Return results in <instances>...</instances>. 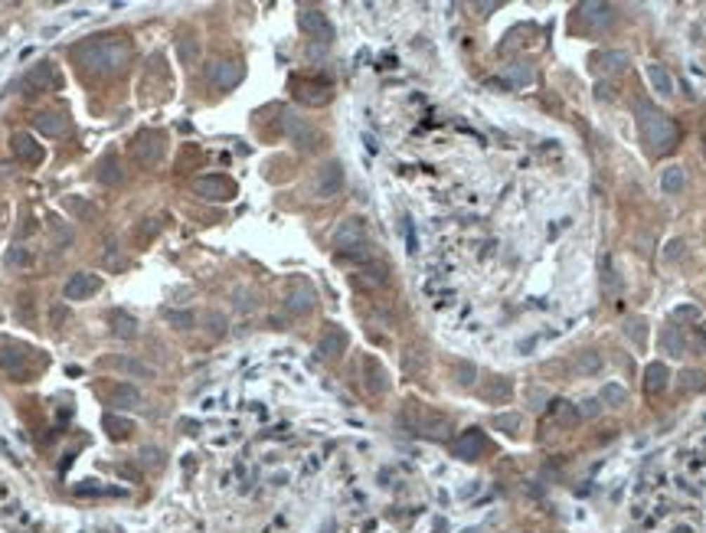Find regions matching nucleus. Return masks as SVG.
<instances>
[{
  "label": "nucleus",
  "mask_w": 706,
  "mask_h": 533,
  "mask_svg": "<svg viewBox=\"0 0 706 533\" xmlns=\"http://www.w3.org/2000/svg\"><path fill=\"white\" fill-rule=\"evenodd\" d=\"M455 380L462 383V386H474V380H478V367H474V363L458 360L455 363Z\"/></svg>",
  "instance_id": "obj_44"
},
{
  "label": "nucleus",
  "mask_w": 706,
  "mask_h": 533,
  "mask_svg": "<svg viewBox=\"0 0 706 533\" xmlns=\"http://www.w3.org/2000/svg\"><path fill=\"white\" fill-rule=\"evenodd\" d=\"M549 406H553L549 412H553V416H556L559 422H563V426H575V422L582 419V412H579V406H573V402L556 400V402H549Z\"/></svg>",
  "instance_id": "obj_33"
},
{
  "label": "nucleus",
  "mask_w": 706,
  "mask_h": 533,
  "mask_svg": "<svg viewBox=\"0 0 706 533\" xmlns=\"http://www.w3.org/2000/svg\"><path fill=\"white\" fill-rule=\"evenodd\" d=\"M507 396H510L507 380H494L490 386H484V400H507Z\"/></svg>",
  "instance_id": "obj_49"
},
{
  "label": "nucleus",
  "mask_w": 706,
  "mask_h": 533,
  "mask_svg": "<svg viewBox=\"0 0 706 533\" xmlns=\"http://www.w3.org/2000/svg\"><path fill=\"white\" fill-rule=\"evenodd\" d=\"M105 428H108V435H112V438H124V435H131V422L118 419L115 412H108V416H105Z\"/></svg>",
  "instance_id": "obj_42"
},
{
  "label": "nucleus",
  "mask_w": 706,
  "mask_h": 533,
  "mask_svg": "<svg viewBox=\"0 0 706 533\" xmlns=\"http://www.w3.org/2000/svg\"><path fill=\"white\" fill-rule=\"evenodd\" d=\"M49 229H53V246L56 249H66V246H72V229L66 226V223H59V219H49Z\"/></svg>",
  "instance_id": "obj_40"
},
{
  "label": "nucleus",
  "mask_w": 706,
  "mask_h": 533,
  "mask_svg": "<svg viewBox=\"0 0 706 533\" xmlns=\"http://www.w3.org/2000/svg\"><path fill=\"white\" fill-rule=\"evenodd\" d=\"M134 157L141 164H157L164 157V138L157 131H141L134 138Z\"/></svg>",
  "instance_id": "obj_13"
},
{
  "label": "nucleus",
  "mask_w": 706,
  "mask_h": 533,
  "mask_svg": "<svg viewBox=\"0 0 706 533\" xmlns=\"http://www.w3.org/2000/svg\"><path fill=\"white\" fill-rule=\"evenodd\" d=\"M602 288H605V295L615 298L618 291H622V275L615 272V268H605V278H602Z\"/></svg>",
  "instance_id": "obj_47"
},
{
  "label": "nucleus",
  "mask_w": 706,
  "mask_h": 533,
  "mask_svg": "<svg viewBox=\"0 0 706 533\" xmlns=\"http://www.w3.org/2000/svg\"><path fill=\"white\" fill-rule=\"evenodd\" d=\"M95 177H98V183H105V187H118V183L124 180L122 157H118V154H105V157H98V164H95Z\"/></svg>",
  "instance_id": "obj_20"
},
{
  "label": "nucleus",
  "mask_w": 706,
  "mask_h": 533,
  "mask_svg": "<svg viewBox=\"0 0 706 533\" xmlns=\"http://www.w3.org/2000/svg\"><path fill=\"white\" fill-rule=\"evenodd\" d=\"M66 210L72 213L76 219H92L95 216V206L85 197H66Z\"/></svg>",
  "instance_id": "obj_39"
},
{
  "label": "nucleus",
  "mask_w": 706,
  "mask_h": 533,
  "mask_svg": "<svg viewBox=\"0 0 706 533\" xmlns=\"http://www.w3.org/2000/svg\"><path fill=\"white\" fill-rule=\"evenodd\" d=\"M49 321H53V327H63V324L69 321V308L66 305H53L49 308Z\"/></svg>",
  "instance_id": "obj_53"
},
{
  "label": "nucleus",
  "mask_w": 706,
  "mask_h": 533,
  "mask_svg": "<svg viewBox=\"0 0 706 533\" xmlns=\"http://www.w3.org/2000/svg\"><path fill=\"white\" fill-rule=\"evenodd\" d=\"M298 23H301V29L308 33L311 39H318V43H334V23L327 20V13L318 7H301V13H298Z\"/></svg>",
  "instance_id": "obj_6"
},
{
  "label": "nucleus",
  "mask_w": 706,
  "mask_h": 533,
  "mask_svg": "<svg viewBox=\"0 0 706 533\" xmlns=\"http://www.w3.org/2000/svg\"><path fill=\"white\" fill-rule=\"evenodd\" d=\"M625 66H628V53L625 49H608V53L599 56V69L602 72H622Z\"/></svg>",
  "instance_id": "obj_32"
},
{
  "label": "nucleus",
  "mask_w": 706,
  "mask_h": 533,
  "mask_svg": "<svg viewBox=\"0 0 706 533\" xmlns=\"http://www.w3.org/2000/svg\"><path fill=\"white\" fill-rule=\"evenodd\" d=\"M112 334L115 337L131 341V337H138V321H134L131 315H124V311H115L112 315Z\"/></svg>",
  "instance_id": "obj_31"
},
{
  "label": "nucleus",
  "mask_w": 706,
  "mask_h": 533,
  "mask_svg": "<svg viewBox=\"0 0 706 533\" xmlns=\"http://www.w3.org/2000/svg\"><path fill=\"white\" fill-rule=\"evenodd\" d=\"M504 76H507L510 86H530V82H533V69H527L523 62H510V66L504 69Z\"/></svg>",
  "instance_id": "obj_36"
},
{
  "label": "nucleus",
  "mask_w": 706,
  "mask_h": 533,
  "mask_svg": "<svg viewBox=\"0 0 706 533\" xmlns=\"http://www.w3.org/2000/svg\"><path fill=\"white\" fill-rule=\"evenodd\" d=\"M667 380H670L667 363H648V370H644V390H648V396H660V393L667 390Z\"/></svg>",
  "instance_id": "obj_22"
},
{
  "label": "nucleus",
  "mask_w": 706,
  "mask_h": 533,
  "mask_svg": "<svg viewBox=\"0 0 706 533\" xmlns=\"http://www.w3.org/2000/svg\"><path fill=\"white\" fill-rule=\"evenodd\" d=\"M680 249H684V242H680V239H677V242H670V249H667V258H677V256H680Z\"/></svg>",
  "instance_id": "obj_55"
},
{
  "label": "nucleus",
  "mask_w": 706,
  "mask_h": 533,
  "mask_svg": "<svg viewBox=\"0 0 706 533\" xmlns=\"http://www.w3.org/2000/svg\"><path fill=\"white\" fill-rule=\"evenodd\" d=\"M7 265L10 268H30L33 265V252H30L27 246H20V242L17 246H10L7 249Z\"/></svg>",
  "instance_id": "obj_37"
},
{
  "label": "nucleus",
  "mask_w": 706,
  "mask_h": 533,
  "mask_svg": "<svg viewBox=\"0 0 706 533\" xmlns=\"http://www.w3.org/2000/svg\"><path fill=\"white\" fill-rule=\"evenodd\" d=\"M193 193L203 197V200H209V203H223L235 193V187H233V180H226V177H200V180L193 183Z\"/></svg>",
  "instance_id": "obj_10"
},
{
  "label": "nucleus",
  "mask_w": 706,
  "mask_h": 533,
  "mask_svg": "<svg viewBox=\"0 0 706 533\" xmlns=\"http://www.w3.org/2000/svg\"><path fill=\"white\" fill-rule=\"evenodd\" d=\"M363 386H367L370 396H383V393L389 390V376H386V370L379 367L377 357H367V360H363Z\"/></svg>",
  "instance_id": "obj_17"
},
{
  "label": "nucleus",
  "mask_w": 706,
  "mask_h": 533,
  "mask_svg": "<svg viewBox=\"0 0 706 533\" xmlns=\"http://www.w3.org/2000/svg\"><path fill=\"white\" fill-rule=\"evenodd\" d=\"M10 151H13V157H20L23 164L43 161V147H39V144L33 141V134H27V131H17L10 138Z\"/></svg>",
  "instance_id": "obj_18"
},
{
  "label": "nucleus",
  "mask_w": 706,
  "mask_h": 533,
  "mask_svg": "<svg viewBox=\"0 0 706 533\" xmlns=\"http://www.w3.org/2000/svg\"><path fill=\"white\" fill-rule=\"evenodd\" d=\"M112 363L124 373V376H134V380H154V367L151 363H141L138 357H115Z\"/></svg>",
  "instance_id": "obj_25"
},
{
  "label": "nucleus",
  "mask_w": 706,
  "mask_h": 533,
  "mask_svg": "<svg viewBox=\"0 0 706 533\" xmlns=\"http://www.w3.org/2000/svg\"><path fill=\"white\" fill-rule=\"evenodd\" d=\"M484 448H488V435H484L481 428H468V432H462V435L452 442L455 458H462V461H474V458H481Z\"/></svg>",
  "instance_id": "obj_9"
},
{
  "label": "nucleus",
  "mask_w": 706,
  "mask_h": 533,
  "mask_svg": "<svg viewBox=\"0 0 706 533\" xmlns=\"http://www.w3.org/2000/svg\"><path fill=\"white\" fill-rule=\"evenodd\" d=\"M360 285H370V288H379V285H386L389 282V268L383 265V262H373V265H363L360 268V278H357Z\"/></svg>",
  "instance_id": "obj_28"
},
{
  "label": "nucleus",
  "mask_w": 706,
  "mask_h": 533,
  "mask_svg": "<svg viewBox=\"0 0 706 533\" xmlns=\"http://www.w3.org/2000/svg\"><path fill=\"white\" fill-rule=\"evenodd\" d=\"M344 350H347V334L340 331L337 324H330L318 341V357L320 360H334V357H340Z\"/></svg>",
  "instance_id": "obj_15"
},
{
  "label": "nucleus",
  "mask_w": 706,
  "mask_h": 533,
  "mask_svg": "<svg viewBox=\"0 0 706 533\" xmlns=\"http://www.w3.org/2000/svg\"><path fill=\"white\" fill-rule=\"evenodd\" d=\"M69 118L63 112H37L33 114V128H37L39 134H46V138H63V134L69 131Z\"/></svg>",
  "instance_id": "obj_16"
},
{
  "label": "nucleus",
  "mask_w": 706,
  "mask_h": 533,
  "mask_svg": "<svg viewBox=\"0 0 706 533\" xmlns=\"http://www.w3.org/2000/svg\"><path fill=\"white\" fill-rule=\"evenodd\" d=\"M314 305H318V295H314V288L304 285V282L292 285L288 295H285V308H288L292 315H311Z\"/></svg>",
  "instance_id": "obj_14"
},
{
  "label": "nucleus",
  "mask_w": 706,
  "mask_h": 533,
  "mask_svg": "<svg viewBox=\"0 0 706 533\" xmlns=\"http://www.w3.org/2000/svg\"><path fill=\"white\" fill-rule=\"evenodd\" d=\"M373 258V249L363 242V246H357V249H350V252H340V262H370Z\"/></svg>",
  "instance_id": "obj_48"
},
{
  "label": "nucleus",
  "mask_w": 706,
  "mask_h": 533,
  "mask_svg": "<svg viewBox=\"0 0 706 533\" xmlns=\"http://www.w3.org/2000/svg\"><path fill=\"white\" fill-rule=\"evenodd\" d=\"M660 347H664V353H670V357H684V353H687V341H684V334H680L677 327H664V331H660Z\"/></svg>",
  "instance_id": "obj_29"
},
{
  "label": "nucleus",
  "mask_w": 706,
  "mask_h": 533,
  "mask_svg": "<svg viewBox=\"0 0 706 533\" xmlns=\"http://www.w3.org/2000/svg\"><path fill=\"white\" fill-rule=\"evenodd\" d=\"M177 56L183 66H193L197 62V39L193 37H180L177 39Z\"/></svg>",
  "instance_id": "obj_41"
},
{
  "label": "nucleus",
  "mask_w": 706,
  "mask_h": 533,
  "mask_svg": "<svg viewBox=\"0 0 706 533\" xmlns=\"http://www.w3.org/2000/svg\"><path fill=\"white\" fill-rule=\"evenodd\" d=\"M579 412H582L585 419H595V416L602 412V400H599V396H592V400H585V402H582V409H579Z\"/></svg>",
  "instance_id": "obj_54"
},
{
  "label": "nucleus",
  "mask_w": 706,
  "mask_h": 533,
  "mask_svg": "<svg viewBox=\"0 0 706 533\" xmlns=\"http://www.w3.org/2000/svg\"><path fill=\"white\" fill-rule=\"evenodd\" d=\"M138 458H141V465H154V468H160V448L144 445L141 452H138Z\"/></svg>",
  "instance_id": "obj_52"
},
{
  "label": "nucleus",
  "mask_w": 706,
  "mask_h": 533,
  "mask_svg": "<svg viewBox=\"0 0 706 533\" xmlns=\"http://www.w3.org/2000/svg\"><path fill=\"white\" fill-rule=\"evenodd\" d=\"M680 386H684L687 393L703 390V386H706V373L703 370H684V373H680Z\"/></svg>",
  "instance_id": "obj_43"
},
{
  "label": "nucleus",
  "mask_w": 706,
  "mask_h": 533,
  "mask_svg": "<svg viewBox=\"0 0 706 533\" xmlns=\"http://www.w3.org/2000/svg\"><path fill=\"white\" fill-rule=\"evenodd\" d=\"M579 20H582L589 29H605V27H612L615 23V10L608 7V4H595V0H585V4H579Z\"/></svg>",
  "instance_id": "obj_11"
},
{
  "label": "nucleus",
  "mask_w": 706,
  "mask_h": 533,
  "mask_svg": "<svg viewBox=\"0 0 706 533\" xmlns=\"http://www.w3.org/2000/svg\"><path fill=\"white\" fill-rule=\"evenodd\" d=\"M53 86H59V76H56V66H53L49 59H43V62H37V66H30V72L20 79V88H23L27 96L46 92V88H53Z\"/></svg>",
  "instance_id": "obj_7"
},
{
  "label": "nucleus",
  "mask_w": 706,
  "mask_h": 533,
  "mask_svg": "<svg viewBox=\"0 0 706 533\" xmlns=\"http://www.w3.org/2000/svg\"><path fill=\"white\" fill-rule=\"evenodd\" d=\"M625 334H628L638 347H644V321H641V317H631V321L625 324Z\"/></svg>",
  "instance_id": "obj_50"
},
{
  "label": "nucleus",
  "mask_w": 706,
  "mask_h": 533,
  "mask_svg": "<svg viewBox=\"0 0 706 533\" xmlns=\"http://www.w3.org/2000/svg\"><path fill=\"white\" fill-rule=\"evenodd\" d=\"M209 79H213V86H216V88L229 92L233 86H239V82H242V66H239V62H229V59H219L216 66L209 69Z\"/></svg>",
  "instance_id": "obj_19"
},
{
  "label": "nucleus",
  "mask_w": 706,
  "mask_h": 533,
  "mask_svg": "<svg viewBox=\"0 0 706 533\" xmlns=\"http://www.w3.org/2000/svg\"><path fill=\"white\" fill-rule=\"evenodd\" d=\"M494 426L500 432H507V435H517L520 432V416L517 412H504V416H494Z\"/></svg>",
  "instance_id": "obj_45"
},
{
  "label": "nucleus",
  "mask_w": 706,
  "mask_h": 533,
  "mask_svg": "<svg viewBox=\"0 0 706 533\" xmlns=\"http://www.w3.org/2000/svg\"><path fill=\"white\" fill-rule=\"evenodd\" d=\"M298 88H301L298 98L308 102V105H324V102L330 98V86H324V82H320V86L318 82H304V86H298Z\"/></svg>",
  "instance_id": "obj_30"
},
{
  "label": "nucleus",
  "mask_w": 706,
  "mask_h": 533,
  "mask_svg": "<svg viewBox=\"0 0 706 533\" xmlns=\"http://www.w3.org/2000/svg\"><path fill=\"white\" fill-rule=\"evenodd\" d=\"M599 400H602V406H625L628 402V390L625 386H618V383H605V390L599 393Z\"/></svg>",
  "instance_id": "obj_34"
},
{
  "label": "nucleus",
  "mask_w": 706,
  "mask_h": 533,
  "mask_svg": "<svg viewBox=\"0 0 706 533\" xmlns=\"http://www.w3.org/2000/svg\"><path fill=\"white\" fill-rule=\"evenodd\" d=\"M575 370L585 373V376H592V373L602 370V353H595V350H585L575 357Z\"/></svg>",
  "instance_id": "obj_35"
},
{
  "label": "nucleus",
  "mask_w": 706,
  "mask_h": 533,
  "mask_svg": "<svg viewBox=\"0 0 706 533\" xmlns=\"http://www.w3.org/2000/svg\"><path fill=\"white\" fill-rule=\"evenodd\" d=\"M167 324L170 327H177V331H193L197 327V315L193 311H167Z\"/></svg>",
  "instance_id": "obj_38"
},
{
  "label": "nucleus",
  "mask_w": 706,
  "mask_h": 533,
  "mask_svg": "<svg viewBox=\"0 0 706 533\" xmlns=\"http://www.w3.org/2000/svg\"><path fill=\"white\" fill-rule=\"evenodd\" d=\"M79 62L89 72H95V76H115L128 62V43H122V39H115V37L89 43V46L79 49Z\"/></svg>",
  "instance_id": "obj_2"
},
{
  "label": "nucleus",
  "mask_w": 706,
  "mask_h": 533,
  "mask_svg": "<svg viewBox=\"0 0 706 533\" xmlns=\"http://www.w3.org/2000/svg\"><path fill=\"white\" fill-rule=\"evenodd\" d=\"M415 432L425 438H438V442H445L448 438V432H452V419L448 416H442V412H422L419 419H415Z\"/></svg>",
  "instance_id": "obj_12"
},
{
  "label": "nucleus",
  "mask_w": 706,
  "mask_h": 533,
  "mask_svg": "<svg viewBox=\"0 0 706 533\" xmlns=\"http://www.w3.org/2000/svg\"><path fill=\"white\" fill-rule=\"evenodd\" d=\"M0 370L7 373V376H13V380H20L23 376V370H27V347H4L0 350Z\"/></svg>",
  "instance_id": "obj_21"
},
{
  "label": "nucleus",
  "mask_w": 706,
  "mask_h": 533,
  "mask_svg": "<svg viewBox=\"0 0 706 533\" xmlns=\"http://www.w3.org/2000/svg\"><path fill=\"white\" fill-rule=\"evenodd\" d=\"M282 124H285V134L292 138L301 151H311V147H318L320 141V134L314 124H308V118H301V114H294V112H285L282 114Z\"/></svg>",
  "instance_id": "obj_5"
},
{
  "label": "nucleus",
  "mask_w": 706,
  "mask_h": 533,
  "mask_svg": "<svg viewBox=\"0 0 706 533\" xmlns=\"http://www.w3.org/2000/svg\"><path fill=\"white\" fill-rule=\"evenodd\" d=\"M98 288H102V278L95 275V272H76V275H69V282L63 285V298H66V301H85V298H92Z\"/></svg>",
  "instance_id": "obj_8"
},
{
  "label": "nucleus",
  "mask_w": 706,
  "mask_h": 533,
  "mask_svg": "<svg viewBox=\"0 0 706 533\" xmlns=\"http://www.w3.org/2000/svg\"><path fill=\"white\" fill-rule=\"evenodd\" d=\"M203 327H207L213 337H219V334L226 331V315H219V311H207V315H203Z\"/></svg>",
  "instance_id": "obj_46"
},
{
  "label": "nucleus",
  "mask_w": 706,
  "mask_h": 533,
  "mask_svg": "<svg viewBox=\"0 0 706 533\" xmlns=\"http://www.w3.org/2000/svg\"><path fill=\"white\" fill-rule=\"evenodd\" d=\"M693 347H697L700 353H706V334H697V337H693Z\"/></svg>",
  "instance_id": "obj_56"
},
{
  "label": "nucleus",
  "mask_w": 706,
  "mask_h": 533,
  "mask_svg": "<svg viewBox=\"0 0 706 533\" xmlns=\"http://www.w3.org/2000/svg\"><path fill=\"white\" fill-rule=\"evenodd\" d=\"M462 533H481V530H462Z\"/></svg>",
  "instance_id": "obj_57"
},
{
  "label": "nucleus",
  "mask_w": 706,
  "mask_h": 533,
  "mask_svg": "<svg viewBox=\"0 0 706 533\" xmlns=\"http://www.w3.org/2000/svg\"><path fill=\"white\" fill-rule=\"evenodd\" d=\"M648 82L651 88L658 92V96H674V79H670L667 66H660V62H648Z\"/></svg>",
  "instance_id": "obj_24"
},
{
  "label": "nucleus",
  "mask_w": 706,
  "mask_h": 533,
  "mask_svg": "<svg viewBox=\"0 0 706 533\" xmlns=\"http://www.w3.org/2000/svg\"><path fill=\"white\" fill-rule=\"evenodd\" d=\"M638 128H641V138L648 144L654 154H667L677 147V124L670 121L664 112L651 105V102H638Z\"/></svg>",
  "instance_id": "obj_1"
},
{
  "label": "nucleus",
  "mask_w": 706,
  "mask_h": 533,
  "mask_svg": "<svg viewBox=\"0 0 706 533\" xmlns=\"http://www.w3.org/2000/svg\"><path fill=\"white\" fill-rule=\"evenodd\" d=\"M674 321H700V308H697V305H680V308H674Z\"/></svg>",
  "instance_id": "obj_51"
},
{
  "label": "nucleus",
  "mask_w": 706,
  "mask_h": 533,
  "mask_svg": "<svg viewBox=\"0 0 706 533\" xmlns=\"http://www.w3.org/2000/svg\"><path fill=\"white\" fill-rule=\"evenodd\" d=\"M330 242H334V249H340V252H350V249L363 246V242H367V223L360 216L340 219L337 229H334V236H330Z\"/></svg>",
  "instance_id": "obj_4"
},
{
  "label": "nucleus",
  "mask_w": 706,
  "mask_h": 533,
  "mask_svg": "<svg viewBox=\"0 0 706 533\" xmlns=\"http://www.w3.org/2000/svg\"><path fill=\"white\" fill-rule=\"evenodd\" d=\"M340 190H344V164H320L318 177H314V200H334V197H340Z\"/></svg>",
  "instance_id": "obj_3"
},
{
  "label": "nucleus",
  "mask_w": 706,
  "mask_h": 533,
  "mask_svg": "<svg viewBox=\"0 0 706 533\" xmlns=\"http://www.w3.org/2000/svg\"><path fill=\"white\" fill-rule=\"evenodd\" d=\"M660 187H664V193H684V187H687V171H684L680 164L664 167V173H660Z\"/></svg>",
  "instance_id": "obj_26"
},
{
  "label": "nucleus",
  "mask_w": 706,
  "mask_h": 533,
  "mask_svg": "<svg viewBox=\"0 0 706 533\" xmlns=\"http://www.w3.org/2000/svg\"><path fill=\"white\" fill-rule=\"evenodd\" d=\"M102 265L105 268H122L124 265V249L118 246V236H105V242H102Z\"/></svg>",
  "instance_id": "obj_27"
},
{
  "label": "nucleus",
  "mask_w": 706,
  "mask_h": 533,
  "mask_svg": "<svg viewBox=\"0 0 706 533\" xmlns=\"http://www.w3.org/2000/svg\"><path fill=\"white\" fill-rule=\"evenodd\" d=\"M108 400H112V406H118V409H138V406H141V393L134 390L131 383H118V386H112Z\"/></svg>",
  "instance_id": "obj_23"
}]
</instances>
